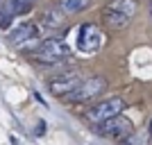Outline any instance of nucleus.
<instances>
[{"instance_id":"f257e3e1","label":"nucleus","mask_w":152,"mask_h":145,"mask_svg":"<svg viewBox=\"0 0 152 145\" xmlns=\"http://www.w3.org/2000/svg\"><path fill=\"white\" fill-rule=\"evenodd\" d=\"M136 9H139V2H136V0H111V2L104 5V9H102V20H104L109 27L121 30V27L129 25V20L134 18Z\"/></svg>"},{"instance_id":"f03ea898","label":"nucleus","mask_w":152,"mask_h":145,"mask_svg":"<svg viewBox=\"0 0 152 145\" xmlns=\"http://www.w3.org/2000/svg\"><path fill=\"white\" fill-rule=\"evenodd\" d=\"M102 91H107V79L104 77H89V79H82L70 93L64 95L61 100L70 102V104H84V102H91L98 95H102Z\"/></svg>"},{"instance_id":"7ed1b4c3","label":"nucleus","mask_w":152,"mask_h":145,"mask_svg":"<svg viewBox=\"0 0 152 145\" xmlns=\"http://www.w3.org/2000/svg\"><path fill=\"white\" fill-rule=\"evenodd\" d=\"M123 109H125V100H123V98H118V95H114V98H107V100H102V102H98V104H93V107L84 114V118L89 120L91 125H102L104 120L121 116Z\"/></svg>"},{"instance_id":"20e7f679","label":"nucleus","mask_w":152,"mask_h":145,"mask_svg":"<svg viewBox=\"0 0 152 145\" xmlns=\"http://www.w3.org/2000/svg\"><path fill=\"white\" fill-rule=\"evenodd\" d=\"M32 55H34V59H37L39 63L52 66V63H59V61H64V59L68 57V48H66V43H64L61 39L50 36V39H45V41H41L39 48L32 52Z\"/></svg>"},{"instance_id":"39448f33","label":"nucleus","mask_w":152,"mask_h":145,"mask_svg":"<svg viewBox=\"0 0 152 145\" xmlns=\"http://www.w3.org/2000/svg\"><path fill=\"white\" fill-rule=\"evenodd\" d=\"M95 129H98V134L100 136H107V138H114V141H125L129 138L134 134V125H132V120L125 118V116H116V118H109L104 120L102 125H95Z\"/></svg>"},{"instance_id":"423d86ee","label":"nucleus","mask_w":152,"mask_h":145,"mask_svg":"<svg viewBox=\"0 0 152 145\" xmlns=\"http://www.w3.org/2000/svg\"><path fill=\"white\" fill-rule=\"evenodd\" d=\"M9 41L16 43L20 50L27 48H39V27L34 23H18L9 32Z\"/></svg>"},{"instance_id":"0eeeda50","label":"nucleus","mask_w":152,"mask_h":145,"mask_svg":"<svg viewBox=\"0 0 152 145\" xmlns=\"http://www.w3.org/2000/svg\"><path fill=\"white\" fill-rule=\"evenodd\" d=\"M82 82V75H80V70H66V73H59L57 77H52L50 82H48V88H50L52 95H59L64 98L66 93H70L77 84Z\"/></svg>"},{"instance_id":"6e6552de","label":"nucleus","mask_w":152,"mask_h":145,"mask_svg":"<svg viewBox=\"0 0 152 145\" xmlns=\"http://www.w3.org/2000/svg\"><path fill=\"white\" fill-rule=\"evenodd\" d=\"M102 45V32L98 25L89 23V25H82L77 32V50L80 52H95Z\"/></svg>"},{"instance_id":"1a4fd4ad","label":"nucleus","mask_w":152,"mask_h":145,"mask_svg":"<svg viewBox=\"0 0 152 145\" xmlns=\"http://www.w3.org/2000/svg\"><path fill=\"white\" fill-rule=\"evenodd\" d=\"M64 23L61 14L57 12V9H48V12L41 14V18H39V25L45 27V30H55V27H59Z\"/></svg>"},{"instance_id":"9d476101","label":"nucleus","mask_w":152,"mask_h":145,"mask_svg":"<svg viewBox=\"0 0 152 145\" xmlns=\"http://www.w3.org/2000/svg\"><path fill=\"white\" fill-rule=\"evenodd\" d=\"M89 5H91V0H61V9L66 14H77L82 9H86Z\"/></svg>"},{"instance_id":"9b49d317","label":"nucleus","mask_w":152,"mask_h":145,"mask_svg":"<svg viewBox=\"0 0 152 145\" xmlns=\"http://www.w3.org/2000/svg\"><path fill=\"white\" fill-rule=\"evenodd\" d=\"M148 129H150V138H152V120H150V125H148Z\"/></svg>"},{"instance_id":"f8f14e48","label":"nucleus","mask_w":152,"mask_h":145,"mask_svg":"<svg viewBox=\"0 0 152 145\" xmlns=\"http://www.w3.org/2000/svg\"><path fill=\"white\" fill-rule=\"evenodd\" d=\"M25 2H27V5H34V0H25Z\"/></svg>"},{"instance_id":"ddd939ff","label":"nucleus","mask_w":152,"mask_h":145,"mask_svg":"<svg viewBox=\"0 0 152 145\" xmlns=\"http://www.w3.org/2000/svg\"><path fill=\"white\" fill-rule=\"evenodd\" d=\"M150 9H152V0H150Z\"/></svg>"},{"instance_id":"4468645a","label":"nucleus","mask_w":152,"mask_h":145,"mask_svg":"<svg viewBox=\"0 0 152 145\" xmlns=\"http://www.w3.org/2000/svg\"><path fill=\"white\" fill-rule=\"evenodd\" d=\"M2 2H5V0H0V5H2Z\"/></svg>"}]
</instances>
